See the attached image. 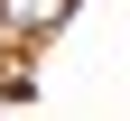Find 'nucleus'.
Segmentation results:
<instances>
[{
    "mask_svg": "<svg viewBox=\"0 0 130 121\" xmlns=\"http://www.w3.org/2000/svg\"><path fill=\"white\" fill-rule=\"evenodd\" d=\"M65 9H74V0H0V28H9V37H56Z\"/></svg>",
    "mask_w": 130,
    "mask_h": 121,
    "instance_id": "1",
    "label": "nucleus"
}]
</instances>
